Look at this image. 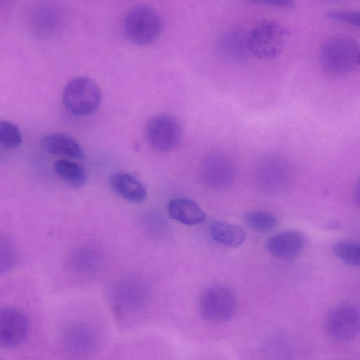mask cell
<instances>
[{"instance_id": "6da1fadb", "label": "cell", "mask_w": 360, "mask_h": 360, "mask_svg": "<svg viewBox=\"0 0 360 360\" xmlns=\"http://www.w3.org/2000/svg\"><path fill=\"white\" fill-rule=\"evenodd\" d=\"M359 50L354 39L341 35L333 37L321 47V66L330 75H344L359 65Z\"/></svg>"}, {"instance_id": "7a4b0ae2", "label": "cell", "mask_w": 360, "mask_h": 360, "mask_svg": "<svg viewBox=\"0 0 360 360\" xmlns=\"http://www.w3.org/2000/svg\"><path fill=\"white\" fill-rule=\"evenodd\" d=\"M101 92L98 85L86 77H76L70 81L63 92V103L72 114L86 116L98 108Z\"/></svg>"}, {"instance_id": "3957f363", "label": "cell", "mask_w": 360, "mask_h": 360, "mask_svg": "<svg viewBox=\"0 0 360 360\" xmlns=\"http://www.w3.org/2000/svg\"><path fill=\"white\" fill-rule=\"evenodd\" d=\"M124 30L132 43L145 46L154 42L159 37L162 22L153 9L139 6L131 9L126 15Z\"/></svg>"}, {"instance_id": "277c9868", "label": "cell", "mask_w": 360, "mask_h": 360, "mask_svg": "<svg viewBox=\"0 0 360 360\" xmlns=\"http://www.w3.org/2000/svg\"><path fill=\"white\" fill-rule=\"evenodd\" d=\"M287 38V31L273 20H263L251 30L248 46L251 52L262 59H273L282 52Z\"/></svg>"}, {"instance_id": "5b68a950", "label": "cell", "mask_w": 360, "mask_h": 360, "mask_svg": "<svg viewBox=\"0 0 360 360\" xmlns=\"http://www.w3.org/2000/svg\"><path fill=\"white\" fill-rule=\"evenodd\" d=\"M181 133V126L178 119L166 112L151 117L145 127L147 142L160 152L174 149L180 142Z\"/></svg>"}, {"instance_id": "8992f818", "label": "cell", "mask_w": 360, "mask_h": 360, "mask_svg": "<svg viewBox=\"0 0 360 360\" xmlns=\"http://www.w3.org/2000/svg\"><path fill=\"white\" fill-rule=\"evenodd\" d=\"M326 328L337 341L354 339L360 333V309L350 303L336 304L327 314Z\"/></svg>"}, {"instance_id": "52a82bcc", "label": "cell", "mask_w": 360, "mask_h": 360, "mask_svg": "<svg viewBox=\"0 0 360 360\" xmlns=\"http://www.w3.org/2000/svg\"><path fill=\"white\" fill-rule=\"evenodd\" d=\"M236 307L233 292L224 285L208 288L202 293L200 301V309L202 316L206 319L216 323L229 320L235 312Z\"/></svg>"}, {"instance_id": "ba28073f", "label": "cell", "mask_w": 360, "mask_h": 360, "mask_svg": "<svg viewBox=\"0 0 360 360\" xmlns=\"http://www.w3.org/2000/svg\"><path fill=\"white\" fill-rule=\"evenodd\" d=\"M29 323L26 316L13 308H4L0 311V345L13 348L26 338Z\"/></svg>"}, {"instance_id": "9c48e42d", "label": "cell", "mask_w": 360, "mask_h": 360, "mask_svg": "<svg viewBox=\"0 0 360 360\" xmlns=\"http://www.w3.org/2000/svg\"><path fill=\"white\" fill-rule=\"evenodd\" d=\"M306 240L304 234L297 230H286L271 237L266 243L269 253L281 259H292L304 250Z\"/></svg>"}, {"instance_id": "30bf717a", "label": "cell", "mask_w": 360, "mask_h": 360, "mask_svg": "<svg viewBox=\"0 0 360 360\" xmlns=\"http://www.w3.org/2000/svg\"><path fill=\"white\" fill-rule=\"evenodd\" d=\"M202 172L204 179L210 186L223 187L232 181L234 170L229 160L215 155L205 161Z\"/></svg>"}, {"instance_id": "8fae6325", "label": "cell", "mask_w": 360, "mask_h": 360, "mask_svg": "<svg viewBox=\"0 0 360 360\" xmlns=\"http://www.w3.org/2000/svg\"><path fill=\"white\" fill-rule=\"evenodd\" d=\"M112 190L123 199L131 202H141L146 198L143 184L134 176L124 172H116L110 177Z\"/></svg>"}, {"instance_id": "7c38bea8", "label": "cell", "mask_w": 360, "mask_h": 360, "mask_svg": "<svg viewBox=\"0 0 360 360\" xmlns=\"http://www.w3.org/2000/svg\"><path fill=\"white\" fill-rule=\"evenodd\" d=\"M42 148L47 153L82 159L84 153L80 144L69 135L54 133L44 136L41 141Z\"/></svg>"}, {"instance_id": "4fadbf2b", "label": "cell", "mask_w": 360, "mask_h": 360, "mask_svg": "<svg viewBox=\"0 0 360 360\" xmlns=\"http://www.w3.org/2000/svg\"><path fill=\"white\" fill-rule=\"evenodd\" d=\"M167 211L172 219L189 226L198 224L205 219L201 207L188 198L172 199L168 203Z\"/></svg>"}, {"instance_id": "5bb4252c", "label": "cell", "mask_w": 360, "mask_h": 360, "mask_svg": "<svg viewBox=\"0 0 360 360\" xmlns=\"http://www.w3.org/2000/svg\"><path fill=\"white\" fill-rule=\"evenodd\" d=\"M210 234L216 242L229 247L240 246L245 240V233L241 227L222 221L211 224Z\"/></svg>"}, {"instance_id": "9a60e30c", "label": "cell", "mask_w": 360, "mask_h": 360, "mask_svg": "<svg viewBox=\"0 0 360 360\" xmlns=\"http://www.w3.org/2000/svg\"><path fill=\"white\" fill-rule=\"evenodd\" d=\"M56 174L74 187H81L87 181V174L85 169L77 162L67 159L56 160L53 165Z\"/></svg>"}, {"instance_id": "2e32d148", "label": "cell", "mask_w": 360, "mask_h": 360, "mask_svg": "<svg viewBox=\"0 0 360 360\" xmlns=\"http://www.w3.org/2000/svg\"><path fill=\"white\" fill-rule=\"evenodd\" d=\"M247 226L258 233H266L274 229L278 224L277 219L271 214L255 211L248 213L244 217Z\"/></svg>"}, {"instance_id": "e0dca14e", "label": "cell", "mask_w": 360, "mask_h": 360, "mask_svg": "<svg viewBox=\"0 0 360 360\" xmlns=\"http://www.w3.org/2000/svg\"><path fill=\"white\" fill-rule=\"evenodd\" d=\"M335 255L342 262L360 267V243L349 240H342L333 245Z\"/></svg>"}, {"instance_id": "ac0fdd59", "label": "cell", "mask_w": 360, "mask_h": 360, "mask_svg": "<svg viewBox=\"0 0 360 360\" xmlns=\"http://www.w3.org/2000/svg\"><path fill=\"white\" fill-rule=\"evenodd\" d=\"M0 143L6 149H15L22 143V136L18 127L7 120L0 122Z\"/></svg>"}, {"instance_id": "d6986e66", "label": "cell", "mask_w": 360, "mask_h": 360, "mask_svg": "<svg viewBox=\"0 0 360 360\" xmlns=\"http://www.w3.org/2000/svg\"><path fill=\"white\" fill-rule=\"evenodd\" d=\"M326 16L331 20L360 27V11H328Z\"/></svg>"}, {"instance_id": "ffe728a7", "label": "cell", "mask_w": 360, "mask_h": 360, "mask_svg": "<svg viewBox=\"0 0 360 360\" xmlns=\"http://www.w3.org/2000/svg\"><path fill=\"white\" fill-rule=\"evenodd\" d=\"M279 7H291L294 5V0H259Z\"/></svg>"}, {"instance_id": "44dd1931", "label": "cell", "mask_w": 360, "mask_h": 360, "mask_svg": "<svg viewBox=\"0 0 360 360\" xmlns=\"http://www.w3.org/2000/svg\"><path fill=\"white\" fill-rule=\"evenodd\" d=\"M354 197L356 203L360 207V179L355 184L354 190Z\"/></svg>"}, {"instance_id": "7402d4cb", "label": "cell", "mask_w": 360, "mask_h": 360, "mask_svg": "<svg viewBox=\"0 0 360 360\" xmlns=\"http://www.w3.org/2000/svg\"><path fill=\"white\" fill-rule=\"evenodd\" d=\"M358 65H360V50L358 55Z\"/></svg>"}]
</instances>
